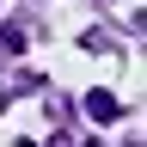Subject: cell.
<instances>
[{"mask_svg":"<svg viewBox=\"0 0 147 147\" xmlns=\"http://www.w3.org/2000/svg\"><path fill=\"white\" fill-rule=\"evenodd\" d=\"M86 117L92 123H117V98H110V92H92V98H86Z\"/></svg>","mask_w":147,"mask_h":147,"instance_id":"1","label":"cell"}]
</instances>
